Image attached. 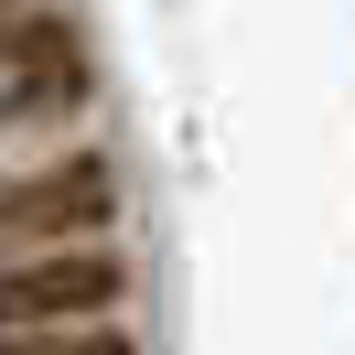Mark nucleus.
<instances>
[{
    "label": "nucleus",
    "mask_w": 355,
    "mask_h": 355,
    "mask_svg": "<svg viewBox=\"0 0 355 355\" xmlns=\"http://www.w3.org/2000/svg\"><path fill=\"white\" fill-rule=\"evenodd\" d=\"M130 291V269L108 248H33V269L0 280V323H76V312H108Z\"/></svg>",
    "instance_id": "nucleus-1"
},
{
    "label": "nucleus",
    "mask_w": 355,
    "mask_h": 355,
    "mask_svg": "<svg viewBox=\"0 0 355 355\" xmlns=\"http://www.w3.org/2000/svg\"><path fill=\"white\" fill-rule=\"evenodd\" d=\"M87 97V54L65 44L54 22H0V119H54Z\"/></svg>",
    "instance_id": "nucleus-2"
},
{
    "label": "nucleus",
    "mask_w": 355,
    "mask_h": 355,
    "mask_svg": "<svg viewBox=\"0 0 355 355\" xmlns=\"http://www.w3.org/2000/svg\"><path fill=\"white\" fill-rule=\"evenodd\" d=\"M97 216H108V173L97 162H54L44 183L0 194V237H33V248H87Z\"/></svg>",
    "instance_id": "nucleus-3"
},
{
    "label": "nucleus",
    "mask_w": 355,
    "mask_h": 355,
    "mask_svg": "<svg viewBox=\"0 0 355 355\" xmlns=\"http://www.w3.org/2000/svg\"><path fill=\"white\" fill-rule=\"evenodd\" d=\"M11 355H130V345H65V334H44V345H11Z\"/></svg>",
    "instance_id": "nucleus-4"
}]
</instances>
